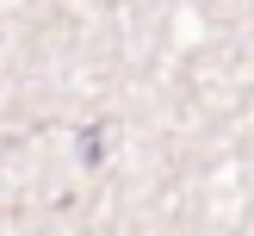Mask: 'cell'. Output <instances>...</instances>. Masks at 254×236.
<instances>
[]
</instances>
